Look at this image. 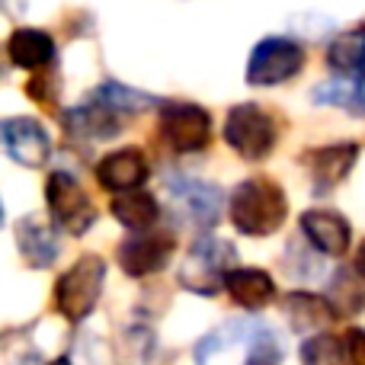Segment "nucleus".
<instances>
[{"label":"nucleus","mask_w":365,"mask_h":365,"mask_svg":"<svg viewBox=\"0 0 365 365\" xmlns=\"http://www.w3.org/2000/svg\"><path fill=\"white\" fill-rule=\"evenodd\" d=\"M282 346L259 321H227L195 343L199 365H279Z\"/></svg>","instance_id":"1"},{"label":"nucleus","mask_w":365,"mask_h":365,"mask_svg":"<svg viewBox=\"0 0 365 365\" xmlns=\"http://www.w3.org/2000/svg\"><path fill=\"white\" fill-rule=\"evenodd\" d=\"M231 221L247 237H269L285 225L289 215V199L282 186L269 177H250L237 182L231 192Z\"/></svg>","instance_id":"2"},{"label":"nucleus","mask_w":365,"mask_h":365,"mask_svg":"<svg viewBox=\"0 0 365 365\" xmlns=\"http://www.w3.org/2000/svg\"><path fill=\"white\" fill-rule=\"evenodd\" d=\"M234 250L231 240H221V237H199L192 247H189L186 259L180 266V285L195 295H218L225 289V279L227 272L234 269Z\"/></svg>","instance_id":"3"},{"label":"nucleus","mask_w":365,"mask_h":365,"mask_svg":"<svg viewBox=\"0 0 365 365\" xmlns=\"http://www.w3.org/2000/svg\"><path fill=\"white\" fill-rule=\"evenodd\" d=\"M103 279H106V263H103V257L83 253V257L58 279V289H55L58 311L74 324L90 317L103 295Z\"/></svg>","instance_id":"4"},{"label":"nucleus","mask_w":365,"mask_h":365,"mask_svg":"<svg viewBox=\"0 0 365 365\" xmlns=\"http://www.w3.org/2000/svg\"><path fill=\"white\" fill-rule=\"evenodd\" d=\"M45 202H48V215H51V221H55V227H61V231L81 237V234H87L90 227H93L96 208H93V202H90L87 189L77 182V177H71V173H64V170L48 173Z\"/></svg>","instance_id":"5"},{"label":"nucleus","mask_w":365,"mask_h":365,"mask_svg":"<svg viewBox=\"0 0 365 365\" xmlns=\"http://www.w3.org/2000/svg\"><path fill=\"white\" fill-rule=\"evenodd\" d=\"M225 141L244 160H259L276 145V119L257 103H240L225 119Z\"/></svg>","instance_id":"6"},{"label":"nucleus","mask_w":365,"mask_h":365,"mask_svg":"<svg viewBox=\"0 0 365 365\" xmlns=\"http://www.w3.org/2000/svg\"><path fill=\"white\" fill-rule=\"evenodd\" d=\"M304 68V45L295 38L272 36L253 48L247 64V83L250 87H276L285 83Z\"/></svg>","instance_id":"7"},{"label":"nucleus","mask_w":365,"mask_h":365,"mask_svg":"<svg viewBox=\"0 0 365 365\" xmlns=\"http://www.w3.org/2000/svg\"><path fill=\"white\" fill-rule=\"evenodd\" d=\"M160 138L177 154L202 151L212 138V115L195 103L170 100L160 106Z\"/></svg>","instance_id":"8"},{"label":"nucleus","mask_w":365,"mask_h":365,"mask_svg":"<svg viewBox=\"0 0 365 365\" xmlns=\"http://www.w3.org/2000/svg\"><path fill=\"white\" fill-rule=\"evenodd\" d=\"M173 250H177V237H173L170 231L151 227V231L132 234V237L122 240L119 244V266L132 279L154 276V272H160L167 263H170Z\"/></svg>","instance_id":"9"},{"label":"nucleus","mask_w":365,"mask_h":365,"mask_svg":"<svg viewBox=\"0 0 365 365\" xmlns=\"http://www.w3.org/2000/svg\"><path fill=\"white\" fill-rule=\"evenodd\" d=\"M167 189H170L173 202H177L180 215L189 221V225L202 227H215L221 221V205H225V195L215 182L205 180H192V177H167Z\"/></svg>","instance_id":"10"},{"label":"nucleus","mask_w":365,"mask_h":365,"mask_svg":"<svg viewBox=\"0 0 365 365\" xmlns=\"http://www.w3.org/2000/svg\"><path fill=\"white\" fill-rule=\"evenodd\" d=\"M0 148L23 167H45L51 158V138L36 119H4L0 122Z\"/></svg>","instance_id":"11"},{"label":"nucleus","mask_w":365,"mask_h":365,"mask_svg":"<svg viewBox=\"0 0 365 365\" xmlns=\"http://www.w3.org/2000/svg\"><path fill=\"white\" fill-rule=\"evenodd\" d=\"M356 158H359V145H353V141L308 151L304 164H308V170H311V192L330 195L343 180H346V173L356 167Z\"/></svg>","instance_id":"12"},{"label":"nucleus","mask_w":365,"mask_h":365,"mask_svg":"<svg viewBox=\"0 0 365 365\" xmlns=\"http://www.w3.org/2000/svg\"><path fill=\"white\" fill-rule=\"evenodd\" d=\"M96 180H100L103 189L115 195L125 192H138L141 182L148 180V160L138 148H122V151H113L96 164Z\"/></svg>","instance_id":"13"},{"label":"nucleus","mask_w":365,"mask_h":365,"mask_svg":"<svg viewBox=\"0 0 365 365\" xmlns=\"http://www.w3.org/2000/svg\"><path fill=\"white\" fill-rule=\"evenodd\" d=\"M302 231L304 237L314 244V250L327 253V257H343L349 247V221L340 212H330V208H311L302 215Z\"/></svg>","instance_id":"14"},{"label":"nucleus","mask_w":365,"mask_h":365,"mask_svg":"<svg viewBox=\"0 0 365 365\" xmlns=\"http://www.w3.org/2000/svg\"><path fill=\"white\" fill-rule=\"evenodd\" d=\"M64 128L74 138H90V141H106L122 132V115H115L109 106L96 103L93 96L81 103V106L64 113Z\"/></svg>","instance_id":"15"},{"label":"nucleus","mask_w":365,"mask_h":365,"mask_svg":"<svg viewBox=\"0 0 365 365\" xmlns=\"http://www.w3.org/2000/svg\"><path fill=\"white\" fill-rule=\"evenodd\" d=\"M16 244L32 269H48L58 259V250H61L51 225H45L38 215H29V218H23L16 225Z\"/></svg>","instance_id":"16"},{"label":"nucleus","mask_w":365,"mask_h":365,"mask_svg":"<svg viewBox=\"0 0 365 365\" xmlns=\"http://www.w3.org/2000/svg\"><path fill=\"white\" fill-rule=\"evenodd\" d=\"M227 295L247 311H259L276 298V282L266 269H231L225 279Z\"/></svg>","instance_id":"17"},{"label":"nucleus","mask_w":365,"mask_h":365,"mask_svg":"<svg viewBox=\"0 0 365 365\" xmlns=\"http://www.w3.org/2000/svg\"><path fill=\"white\" fill-rule=\"evenodd\" d=\"M6 51H10V61L23 71H36V68H48L55 61V38L45 29H16L6 42Z\"/></svg>","instance_id":"18"},{"label":"nucleus","mask_w":365,"mask_h":365,"mask_svg":"<svg viewBox=\"0 0 365 365\" xmlns=\"http://www.w3.org/2000/svg\"><path fill=\"white\" fill-rule=\"evenodd\" d=\"M285 314H289L292 327L298 334H317V336L336 317L327 298H317L311 292H292L289 302H285Z\"/></svg>","instance_id":"19"},{"label":"nucleus","mask_w":365,"mask_h":365,"mask_svg":"<svg viewBox=\"0 0 365 365\" xmlns=\"http://www.w3.org/2000/svg\"><path fill=\"white\" fill-rule=\"evenodd\" d=\"M113 215L122 227H128L132 234L141 231H151L160 218V205L151 192H125V195H115L113 199Z\"/></svg>","instance_id":"20"},{"label":"nucleus","mask_w":365,"mask_h":365,"mask_svg":"<svg viewBox=\"0 0 365 365\" xmlns=\"http://www.w3.org/2000/svg\"><path fill=\"white\" fill-rule=\"evenodd\" d=\"M327 64L343 77H365V29H349L340 38H334L327 48Z\"/></svg>","instance_id":"21"},{"label":"nucleus","mask_w":365,"mask_h":365,"mask_svg":"<svg viewBox=\"0 0 365 365\" xmlns=\"http://www.w3.org/2000/svg\"><path fill=\"white\" fill-rule=\"evenodd\" d=\"M314 103L346 106L353 115H365V77H336L314 90Z\"/></svg>","instance_id":"22"},{"label":"nucleus","mask_w":365,"mask_h":365,"mask_svg":"<svg viewBox=\"0 0 365 365\" xmlns=\"http://www.w3.org/2000/svg\"><path fill=\"white\" fill-rule=\"evenodd\" d=\"M93 96L96 103H103V106H109L115 115H135V113H145L148 106H154V96H148V93H138V90H132V87H122V83H115V81H106V83H100V87L93 90Z\"/></svg>","instance_id":"23"},{"label":"nucleus","mask_w":365,"mask_h":365,"mask_svg":"<svg viewBox=\"0 0 365 365\" xmlns=\"http://www.w3.org/2000/svg\"><path fill=\"white\" fill-rule=\"evenodd\" d=\"M330 308H334V314H356L365 308V282L356 279L353 269H340L334 276Z\"/></svg>","instance_id":"24"},{"label":"nucleus","mask_w":365,"mask_h":365,"mask_svg":"<svg viewBox=\"0 0 365 365\" xmlns=\"http://www.w3.org/2000/svg\"><path fill=\"white\" fill-rule=\"evenodd\" d=\"M343 340L330 334H321V336H311L308 343L302 346V359L304 365H346L343 362Z\"/></svg>","instance_id":"25"},{"label":"nucleus","mask_w":365,"mask_h":365,"mask_svg":"<svg viewBox=\"0 0 365 365\" xmlns=\"http://www.w3.org/2000/svg\"><path fill=\"white\" fill-rule=\"evenodd\" d=\"M48 81H55V77H48V74L32 77L29 87H26V93H29L32 100L38 103V106L55 109V103H58V83H51V87H48Z\"/></svg>","instance_id":"26"},{"label":"nucleus","mask_w":365,"mask_h":365,"mask_svg":"<svg viewBox=\"0 0 365 365\" xmlns=\"http://www.w3.org/2000/svg\"><path fill=\"white\" fill-rule=\"evenodd\" d=\"M343 353H346L349 365H365V330H362V327L346 330V340H343Z\"/></svg>","instance_id":"27"},{"label":"nucleus","mask_w":365,"mask_h":365,"mask_svg":"<svg viewBox=\"0 0 365 365\" xmlns=\"http://www.w3.org/2000/svg\"><path fill=\"white\" fill-rule=\"evenodd\" d=\"M356 276L365 282V240L359 244V253H356Z\"/></svg>","instance_id":"28"},{"label":"nucleus","mask_w":365,"mask_h":365,"mask_svg":"<svg viewBox=\"0 0 365 365\" xmlns=\"http://www.w3.org/2000/svg\"><path fill=\"white\" fill-rule=\"evenodd\" d=\"M51 365H71L68 359H55V362H51Z\"/></svg>","instance_id":"29"},{"label":"nucleus","mask_w":365,"mask_h":365,"mask_svg":"<svg viewBox=\"0 0 365 365\" xmlns=\"http://www.w3.org/2000/svg\"><path fill=\"white\" fill-rule=\"evenodd\" d=\"M0 225H4V205H0Z\"/></svg>","instance_id":"30"}]
</instances>
